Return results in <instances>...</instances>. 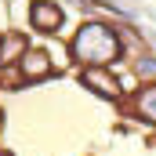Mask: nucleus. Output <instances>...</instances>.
<instances>
[{
	"mask_svg": "<svg viewBox=\"0 0 156 156\" xmlns=\"http://www.w3.org/2000/svg\"><path fill=\"white\" fill-rule=\"evenodd\" d=\"M138 113H142L145 120H153V123H156V83L138 91Z\"/></svg>",
	"mask_w": 156,
	"mask_h": 156,
	"instance_id": "obj_6",
	"label": "nucleus"
},
{
	"mask_svg": "<svg viewBox=\"0 0 156 156\" xmlns=\"http://www.w3.org/2000/svg\"><path fill=\"white\" fill-rule=\"evenodd\" d=\"M29 22H33V29H40V33H55L62 26V11L55 4H47V0H37L29 7Z\"/></svg>",
	"mask_w": 156,
	"mask_h": 156,
	"instance_id": "obj_3",
	"label": "nucleus"
},
{
	"mask_svg": "<svg viewBox=\"0 0 156 156\" xmlns=\"http://www.w3.org/2000/svg\"><path fill=\"white\" fill-rule=\"evenodd\" d=\"M51 73V58L44 55V51H26L22 55V76L26 80H40Z\"/></svg>",
	"mask_w": 156,
	"mask_h": 156,
	"instance_id": "obj_4",
	"label": "nucleus"
},
{
	"mask_svg": "<svg viewBox=\"0 0 156 156\" xmlns=\"http://www.w3.org/2000/svg\"><path fill=\"white\" fill-rule=\"evenodd\" d=\"M26 55V37H18V33H7V37L0 40V66H11L15 58H22Z\"/></svg>",
	"mask_w": 156,
	"mask_h": 156,
	"instance_id": "obj_5",
	"label": "nucleus"
},
{
	"mask_svg": "<svg viewBox=\"0 0 156 156\" xmlns=\"http://www.w3.org/2000/svg\"><path fill=\"white\" fill-rule=\"evenodd\" d=\"M0 156H11V153H0Z\"/></svg>",
	"mask_w": 156,
	"mask_h": 156,
	"instance_id": "obj_8",
	"label": "nucleus"
},
{
	"mask_svg": "<svg viewBox=\"0 0 156 156\" xmlns=\"http://www.w3.org/2000/svg\"><path fill=\"white\" fill-rule=\"evenodd\" d=\"M73 55L83 66H113L120 58V37L102 22H83L73 37Z\"/></svg>",
	"mask_w": 156,
	"mask_h": 156,
	"instance_id": "obj_1",
	"label": "nucleus"
},
{
	"mask_svg": "<svg viewBox=\"0 0 156 156\" xmlns=\"http://www.w3.org/2000/svg\"><path fill=\"white\" fill-rule=\"evenodd\" d=\"M138 73H142V76H156V62L153 58H142V62H138Z\"/></svg>",
	"mask_w": 156,
	"mask_h": 156,
	"instance_id": "obj_7",
	"label": "nucleus"
},
{
	"mask_svg": "<svg viewBox=\"0 0 156 156\" xmlns=\"http://www.w3.org/2000/svg\"><path fill=\"white\" fill-rule=\"evenodd\" d=\"M83 83L91 91H98L102 98H120V80L109 76V66H87L83 69Z\"/></svg>",
	"mask_w": 156,
	"mask_h": 156,
	"instance_id": "obj_2",
	"label": "nucleus"
}]
</instances>
